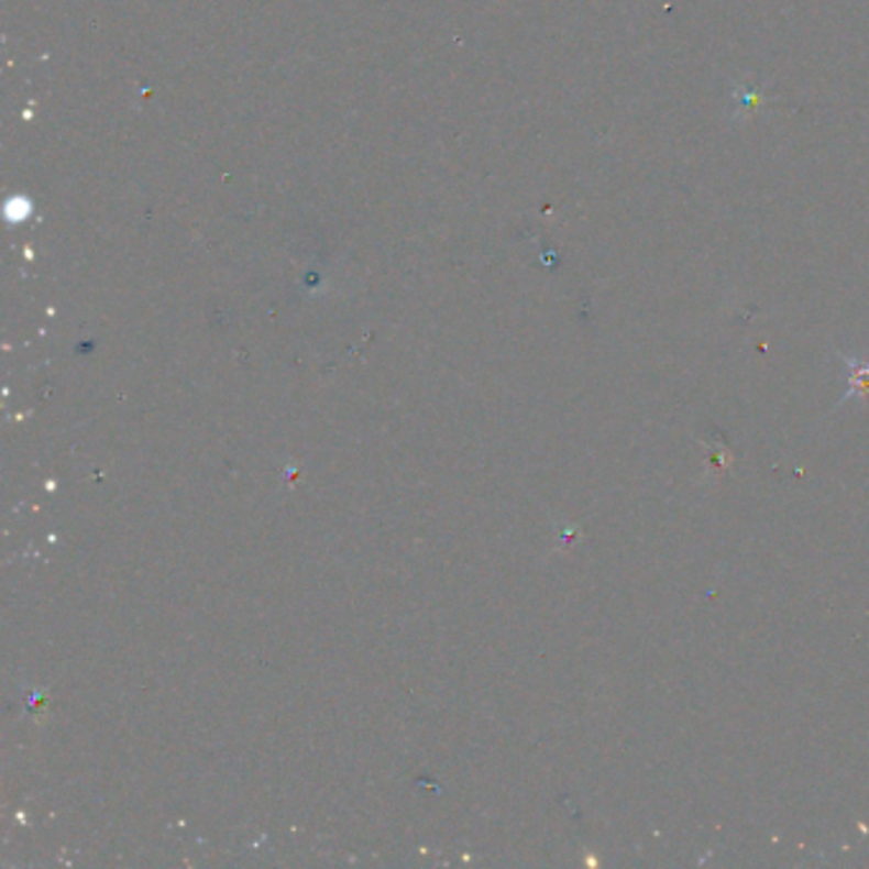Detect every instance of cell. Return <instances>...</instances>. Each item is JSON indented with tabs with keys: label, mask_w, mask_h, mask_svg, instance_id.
<instances>
[{
	"label": "cell",
	"mask_w": 869,
	"mask_h": 869,
	"mask_svg": "<svg viewBox=\"0 0 869 869\" xmlns=\"http://www.w3.org/2000/svg\"><path fill=\"white\" fill-rule=\"evenodd\" d=\"M836 358H839V362H842L844 383H847V391H844L839 404H847V400L855 398V396L869 398V360L851 358L842 350H836Z\"/></svg>",
	"instance_id": "6da1fadb"
}]
</instances>
